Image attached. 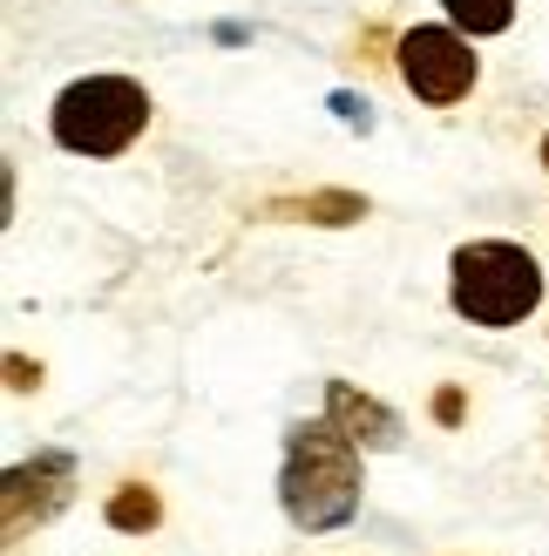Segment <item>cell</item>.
<instances>
[{
  "label": "cell",
  "instance_id": "cell-1",
  "mask_svg": "<svg viewBox=\"0 0 549 556\" xmlns=\"http://www.w3.org/2000/svg\"><path fill=\"white\" fill-rule=\"evenodd\" d=\"M285 516L298 530H340V522L360 509V441L340 421H306L285 441Z\"/></svg>",
  "mask_w": 549,
  "mask_h": 556
},
{
  "label": "cell",
  "instance_id": "cell-2",
  "mask_svg": "<svg viewBox=\"0 0 549 556\" xmlns=\"http://www.w3.org/2000/svg\"><path fill=\"white\" fill-rule=\"evenodd\" d=\"M536 299H542V271L523 244L482 238V244H461L455 252V313L469 326L502 332L515 319H529Z\"/></svg>",
  "mask_w": 549,
  "mask_h": 556
},
{
  "label": "cell",
  "instance_id": "cell-3",
  "mask_svg": "<svg viewBox=\"0 0 549 556\" xmlns=\"http://www.w3.org/2000/svg\"><path fill=\"white\" fill-rule=\"evenodd\" d=\"M150 123V96L129 75H89L54 96V143L75 156H116Z\"/></svg>",
  "mask_w": 549,
  "mask_h": 556
},
{
  "label": "cell",
  "instance_id": "cell-4",
  "mask_svg": "<svg viewBox=\"0 0 549 556\" xmlns=\"http://www.w3.org/2000/svg\"><path fill=\"white\" fill-rule=\"evenodd\" d=\"M400 81L421 102L448 109L475 89V48L455 35V27H407L400 35Z\"/></svg>",
  "mask_w": 549,
  "mask_h": 556
},
{
  "label": "cell",
  "instance_id": "cell-5",
  "mask_svg": "<svg viewBox=\"0 0 549 556\" xmlns=\"http://www.w3.org/2000/svg\"><path fill=\"white\" fill-rule=\"evenodd\" d=\"M325 421H340L353 441H367V448H394L400 441V421L380 401H367V394H353L346 380H333L325 387Z\"/></svg>",
  "mask_w": 549,
  "mask_h": 556
},
{
  "label": "cell",
  "instance_id": "cell-6",
  "mask_svg": "<svg viewBox=\"0 0 549 556\" xmlns=\"http://www.w3.org/2000/svg\"><path fill=\"white\" fill-rule=\"evenodd\" d=\"M455 27H469V35H502L515 21V0H442Z\"/></svg>",
  "mask_w": 549,
  "mask_h": 556
},
{
  "label": "cell",
  "instance_id": "cell-7",
  "mask_svg": "<svg viewBox=\"0 0 549 556\" xmlns=\"http://www.w3.org/2000/svg\"><path fill=\"white\" fill-rule=\"evenodd\" d=\"M108 522H116V530H156V495L150 489H123L116 503H108Z\"/></svg>",
  "mask_w": 549,
  "mask_h": 556
},
{
  "label": "cell",
  "instance_id": "cell-8",
  "mask_svg": "<svg viewBox=\"0 0 549 556\" xmlns=\"http://www.w3.org/2000/svg\"><path fill=\"white\" fill-rule=\"evenodd\" d=\"M542 163H549V136H542Z\"/></svg>",
  "mask_w": 549,
  "mask_h": 556
}]
</instances>
